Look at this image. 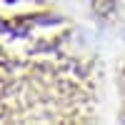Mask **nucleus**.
<instances>
[{
    "instance_id": "f03ea898",
    "label": "nucleus",
    "mask_w": 125,
    "mask_h": 125,
    "mask_svg": "<svg viewBox=\"0 0 125 125\" xmlns=\"http://www.w3.org/2000/svg\"><path fill=\"white\" fill-rule=\"evenodd\" d=\"M118 90H120V100H123V110H120V118L125 120V60L118 65Z\"/></svg>"
},
{
    "instance_id": "f257e3e1",
    "label": "nucleus",
    "mask_w": 125,
    "mask_h": 125,
    "mask_svg": "<svg viewBox=\"0 0 125 125\" xmlns=\"http://www.w3.org/2000/svg\"><path fill=\"white\" fill-rule=\"evenodd\" d=\"M103 62L50 0H0V123H93Z\"/></svg>"
}]
</instances>
